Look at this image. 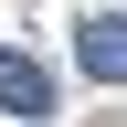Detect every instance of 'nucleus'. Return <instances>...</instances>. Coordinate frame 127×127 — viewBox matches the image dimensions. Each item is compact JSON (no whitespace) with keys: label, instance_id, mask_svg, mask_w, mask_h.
<instances>
[{"label":"nucleus","instance_id":"f257e3e1","mask_svg":"<svg viewBox=\"0 0 127 127\" xmlns=\"http://www.w3.org/2000/svg\"><path fill=\"white\" fill-rule=\"evenodd\" d=\"M74 64H85L95 85H127V11H95V21L74 32Z\"/></svg>","mask_w":127,"mask_h":127},{"label":"nucleus","instance_id":"f03ea898","mask_svg":"<svg viewBox=\"0 0 127 127\" xmlns=\"http://www.w3.org/2000/svg\"><path fill=\"white\" fill-rule=\"evenodd\" d=\"M0 117H53V74L32 53H0Z\"/></svg>","mask_w":127,"mask_h":127}]
</instances>
